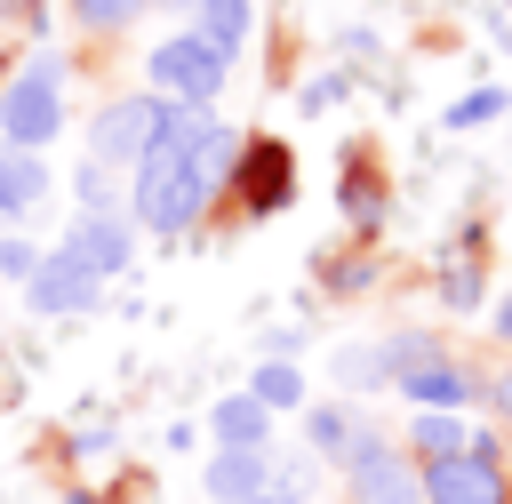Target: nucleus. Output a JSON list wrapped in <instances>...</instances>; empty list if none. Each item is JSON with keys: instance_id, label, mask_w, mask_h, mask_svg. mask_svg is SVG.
Instances as JSON below:
<instances>
[{"instance_id": "13", "label": "nucleus", "mask_w": 512, "mask_h": 504, "mask_svg": "<svg viewBox=\"0 0 512 504\" xmlns=\"http://www.w3.org/2000/svg\"><path fill=\"white\" fill-rule=\"evenodd\" d=\"M472 248H480V224H464V248L440 264V304H448V312H480V304H488V272H480Z\"/></svg>"}, {"instance_id": "23", "label": "nucleus", "mask_w": 512, "mask_h": 504, "mask_svg": "<svg viewBox=\"0 0 512 504\" xmlns=\"http://www.w3.org/2000/svg\"><path fill=\"white\" fill-rule=\"evenodd\" d=\"M344 88H352V72H312L296 88V112H328V104H344Z\"/></svg>"}, {"instance_id": "10", "label": "nucleus", "mask_w": 512, "mask_h": 504, "mask_svg": "<svg viewBox=\"0 0 512 504\" xmlns=\"http://www.w3.org/2000/svg\"><path fill=\"white\" fill-rule=\"evenodd\" d=\"M48 192H56L48 152H16V144H0V232L32 224V208H40Z\"/></svg>"}, {"instance_id": "20", "label": "nucleus", "mask_w": 512, "mask_h": 504, "mask_svg": "<svg viewBox=\"0 0 512 504\" xmlns=\"http://www.w3.org/2000/svg\"><path fill=\"white\" fill-rule=\"evenodd\" d=\"M72 200H80V208H128V176L104 168V160H80V168H72Z\"/></svg>"}, {"instance_id": "18", "label": "nucleus", "mask_w": 512, "mask_h": 504, "mask_svg": "<svg viewBox=\"0 0 512 504\" xmlns=\"http://www.w3.org/2000/svg\"><path fill=\"white\" fill-rule=\"evenodd\" d=\"M192 24H200L224 56H240V48H248V32H256V0H200V8H192Z\"/></svg>"}, {"instance_id": "26", "label": "nucleus", "mask_w": 512, "mask_h": 504, "mask_svg": "<svg viewBox=\"0 0 512 504\" xmlns=\"http://www.w3.org/2000/svg\"><path fill=\"white\" fill-rule=\"evenodd\" d=\"M480 400H488V408H496V424L512 432V360H504V368H496V376L480 384Z\"/></svg>"}, {"instance_id": "22", "label": "nucleus", "mask_w": 512, "mask_h": 504, "mask_svg": "<svg viewBox=\"0 0 512 504\" xmlns=\"http://www.w3.org/2000/svg\"><path fill=\"white\" fill-rule=\"evenodd\" d=\"M40 256H48V248H40L24 224H16V232H0V280H16V288H24V280L40 272Z\"/></svg>"}, {"instance_id": "15", "label": "nucleus", "mask_w": 512, "mask_h": 504, "mask_svg": "<svg viewBox=\"0 0 512 504\" xmlns=\"http://www.w3.org/2000/svg\"><path fill=\"white\" fill-rule=\"evenodd\" d=\"M352 432H360V416H352L344 400H304V448H312L320 464H344Z\"/></svg>"}, {"instance_id": "14", "label": "nucleus", "mask_w": 512, "mask_h": 504, "mask_svg": "<svg viewBox=\"0 0 512 504\" xmlns=\"http://www.w3.org/2000/svg\"><path fill=\"white\" fill-rule=\"evenodd\" d=\"M400 448H408L416 464H424V456H456V448H472V424H464V408H416Z\"/></svg>"}, {"instance_id": "3", "label": "nucleus", "mask_w": 512, "mask_h": 504, "mask_svg": "<svg viewBox=\"0 0 512 504\" xmlns=\"http://www.w3.org/2000/svg\"><path fill=\"white\" fill-rule=\"evenodd\" d=\"M336 472H344V504H424V464L400 440H384L376 424L352 432Z\"/></svg>"}, {"instance_id": "28", "label": "nucleus", "mask_w": 512, "mask_h": 504, "mask_svg": "<svg viewBox=\"0 0 512 504\" xmlns=\"http://www.w3.org/2000/svg\"><path fill=\"white\" fill-rule=\"evenodd\" d=\"M296 344H304V328H272V336H264V352H272V360H296Z\"/></svg>"}, {"instance_id": "25", "label": "nucleus", "mask_w": 512, "mask_h": 504, "mask_svg": "<svg viewBox=\"0 0 512 504\" xmlns=\"http://www.w3.org/2000/svg\"><path fill=\"white\" fill-rule=\"evenodd\" d=\"M368 272H376L368 256H352V264H320V280H328L336 296H352V288H368Z\"/></svg>"}, {"instance_id": "21", "label": "nucleus", "mask_w": 512, "mask_h": 504, "mask_svg": "<svg viewBox=\"0 0 512 504\" xmlns=\"http://www.w3.org/2000/svg\"><path fill=\"white\" fill-rule=\"evenodd\" d=\"M504 112H512L504 88H464V96L440 112V128H488V120H504Z\"/></svg>"}, {"instance_id": "30", "label": "nucleus", "mask_w": 512, "mask_h": 504, "mask_svg": "<svg viewBox=\"0 0 512 504\" xmlns=\"http://www.w3.org/2000/svg\"><path fill=\"white\" fill-rule=\"evenodd\" d=\"M248 504H296V496H288V488H264V496H248Z\"/></svg>"}, {"instance_id": "29", "label": "nucleus", "mask_w": 512, "mask_h": 504, "mask_svg": "<svg viewBox=\"0 0 512 504\" xmlns=\"http://www.w3.org/2000/svg\"><path fill=\"white\" fill-rule=\"evenodd\" d=\"M152 8H168V16H192V8H200V0H152Z\"/></svg>"}, {"instance_id": "17", "label": "nucleus", "mask_w": 512, "mask_h": 504, "mask_svg": "<svg viewBox=\"0 0 512 504\" xmlns=\"http://www.w3.org/2000/svg\"><path fill=\"white\" fill-rule=\"evenodd\" d=\"M344 216H352L360 232H376V224H384V184H376V168H368V144H352V152H344Z\"/></svg>"}, {"instance_id": "19", "label": "nucleus", "mask_w": 512, "mask_h": 504, "mask_svg": "<svg viewBox=\"0 0 512 504\" xmlns=\"http://www.w3.org/2000/svg\"><path fill=\"white\" fill-rule=\"evenodd\" d=\"M248 392H256L272 416H288V408L304 416V368H296V360H272V352H264V360H256V376H248Z\"/></svg>"}, {"instance_id": "4", "label": "nucleus", "mask_w": 512, "mask_h": 504, "mask_svg": "<svg viewBox=\"0 0 512 504\" xmlns=\"http://www.w3.org/2000/svg\"><path fill=\"white\" fill-rule=\"evenodd\" d=\"M424 504H512V456L496 432H472L456 456H424Z\"/></svg>"}, {"instance_id": "27", "label": "nucleus", "mask_w": 512, "mask_h": 504, "mask_svg": "<svg viewBox=\"0 0 512 504\" xmlns=\"http://www.w3.org/2000/svg\"><path fill=\"white\" fill-rule=\"evenodd\" d=\"M488 336H496V344H512V288H504V296H488Z\"/></svg>"}, {"instance_id": "11", "label": "nucleus", "mask_w": 512, "mask_h": 504, "mask_svg": "<svg viewBox=\"0 0 512 504\" xmlns=\"http://www.w3.org/2000/svg\"><path fill=\"white\" fill-rule=\"evenodd\" d=\"M200 488H208L216 504L264 496V488H272V448H216V456L200 464Z\"/></svg>"}, {"instance_id": "2", "label": "nucleus", "mask_w": 512, "mask_h": 504, "mask_svg": "<svg viewBox=\"0 0 512 504\" xmlns=\"http://www.w3.org/2000/svg\"><path fill=\"white\" fill-rule=\"evenodd\" d=\"M224 80H232V56H224L200 24L168 32V40L144 56V88H152V96H176V104H216Z\"/></svg>"}, {"instance_id": "6", "label": "nucleus", "mask_w": 512, "mask_h": 504, "mask_svg": "<svg viewBox=\"0 0 512 504\" xmlns=\"http://www.w3.org/2000/svg\"><path fill=\"white\" fill-rule=\"evenodd\" d=\"M224 192H232L240 216H272V208H288V192H296V152H288L280 136H248V144L232 152Z\"/></svg>"}, {"instance_id": "9", "label": "nucleus", "mask_w": 512, "mask_h": 504, "mask_svg": "<svg viewBox=\"0 0 512 504\" xmlns=\"http://www.w3.org/2000/svg\"><path fill=\"white\" fill-rule=\"evenodd\" d=\"M392 392H400L408 408H472V400H480V376H472L448 344H432L424 360H408V368H400V384H392Z\"/></svg>"}, {"instance_id": "12", "label": "nucleus", "mask_w": 512, "mask_h": 504, "mask_svg": "<svg viewBox=\"0 0 512 504\" xmlns=\"http://www.w3.org/2000/svg\"><path fill=\"white\" fill-rule=\"evenodd\" d=\"M208 432H216V448H272V408L256 392H224L208 408Z\"/></svg>"}, {"instance_id": "31", "label": "nucleus", "mask_w": 512, "mask_h": 504, "mask_svg": "<svg viewBox=\"0 0 512 504\" xmlns=\"http://www.w3.org/2000/svg\"><path fill=\"white\" fill-rule=\"evenodd\" d=\"M8 40H16V32H8V24H0V80H8Z\"/></svg>"}, {"instance_id": "8", "label": "nucleus", "mask_w": 512, "mask_h": 504, "mask_svg": "<svg viewBox=\"0 0 512 504\" xmlns=\"http://www.w3.org/2000/svg\"><path fill=\"white\" fill-rule=\"evenodd\" d=\"M24 304H32V320H80V312L104 304V280H96L72 248H48L40 272L24 280Z\"/></svg>"}, {"instance_id": "1", "label": "nucleus", "mask_w": 512, "mask_h": 504, "mask_svg": "<svg viewBox=\"0 0 512 504\" xmlns=\"http://www.w3.org/2000/svg\"><path fill=\"white\" fill-rule=\"evenodd\" d=\"M64 136V56L32 48L8 80H0V144L16 152H48Z\"/></svg>"}, {"instance_id": "7", "label": "nucleus", "mask_w": 512, "mask_h": 504, "mask_svg": "<svg viewBox=\"0 0 512 504\" xmlns=\"http://www.w3.org/2000/svg\"><path fill=\"white\" fill-rule=\"evenodd\" d=\"M56 248H72L96 280H120L136 264V216L128 208H72V224H64Z\"/></svg>"}, {"instance_id": "5", "label": "nucleus", "mask_w": 512, "mask_h": 504, "mask_svg": "<svg viewBox=\"0 0 512 504\" xmlns=\"http://www.w3.org/2000/svg\"><path fill=\"white\" fill-rule=\"evenodd\" d=\"M152 128H160V96H152V88L104 96V104H96V120H88V160H104V168H120V176H128V168L144 160Z\"/></svg>"}, {"instance_id": "24", "label": "nucleus", "mask_w": 512, "mask_h": 504, "mask_svg": "<svg viewBox=\"0 0 512 504\" xmlns=\"http://www.w3.org/2000/svg\"><path fill=\"white\" fill-rule=\"evenodd\" d=\"M0 24H8V32H32V40H40V32H48V0H0Z\"/></svg>"}, {"instance_id": "16", "label": "nucleus", "mask_w": 512, "mask_h": 504, "mask_svg": "<svg viewBox=\"0 0 512 504\" xmlns=\"http://www.w3.org/2000/svg\"><path fill=\"white\" fill-rule=\"evenodd\" d=\"M152 16V0H64V24L80 32V40H120L128 24H144Z\"/></svg>"}]
</instances>
